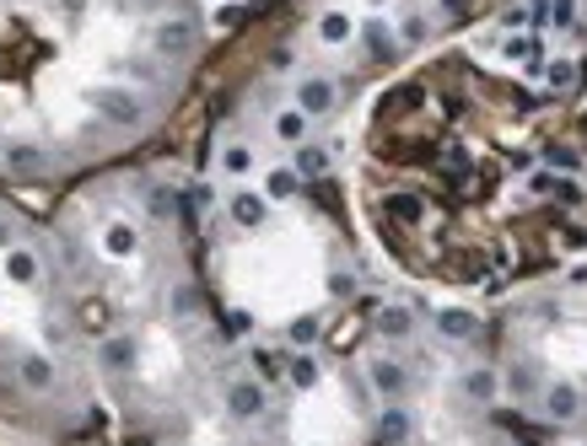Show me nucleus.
Segmentation results:
<instances>
[{
  "instance_id": "obj_29",
  "label": "nucleus",
  "mask_w": 587,
  "mask_h": 446,
  "mask_svg": "<svg viewBox=\"0 0 587 446\" xmlns=\"http://www.w3.org/2000/svg\"><path fill=\"white\" fill-rule=\"evenodd\" d=\"M356 290H361V280H356L350 264H345V269H329V296H335V301H356Z\"/></svg>"
},
{
  "instance_id": "obj_26",
  "label": "nucleus",
  "mask_w": 587,
  "mask_h": 446,
  "mask_svg": "<svg viewBox=\"0 0 587 446\" xmlns=\"http://www.w3.org/2000/svg\"><path fill=\"white\" fill-rule=\"evenodd\" d=\"M539 76H545V86L555 92V97L577 92V82H583V76H577V60H549L545 71H539Z\"/></svg>"
},
{
  "instance_id": "obj_9",
  "label": "nucleus",
  "mask_w": 587,
  "mask_h": 446,
  "mask_svg": "<svg viewBox=\"0 0 587 446\" xmlns=\"http://www.w3.org/2000/svg\"><path fill=\"white\" fill-rule=\"evenodd\" d=\"M140 361V339L125 333V328H114V333H103L97 339V371H108V376H129Z\"/></svg>"
},
{
  "instance_id": "obj_31",
  "label": "nucleus",
  "mask_w": 587,
  "mask_h": 446,
  "mask_svg": "<svg viewBox=\"0 0 587 446\" xmlns=\"http://www.w3.org/2000/svg\"><path fill=\"white\" fill-rule=\"evenodd\" d=\"M17 243H22V221L0 210V253H6V247H17Z\"/></svg>"
},
{
  "instance_id": "obj_16",
  "label": "nucleus",
  "mask_w": 587,
  "mask_h": 446,
  "mask_svg": "<svg viewBox=\"0 0 587 446\" xmlns=\"http://www.w3.org/2000/svg\"><path fill=\"white\" fill-rule=\"evenodd\" d=\"M270 135H275L286 151H296V146H307V140H313V119H307L296 103H286V108H275V114H270Z\"/></svg>"
},
{
  "instance_id": "obj_11",
  "label": "nucleus",
  "mask_w": 587,
  "mask_h": 446,
  "mask_svg": "<svg viewBox=\"0 0 587 446\" xmlns=\"http://www.w3.org/2000/svg\"><path fill=\"white\" fill-rule=\"evenodd\" d=\"M459 393L474 408H496V399H502V371H496V365H463Z\"/></svg>"
},
{
  "instance_id": "obj_4",
  "label": "nucleus",
  "mask_w": 587,
  "mask_h": 446,
  "mask_svg": "<svg viewBox=\"0 0 587 446\" xmlns=\"http://www.w3.org/2000/svg\"><path fill=\"white\" fill-rule=\"evenodd\" d=\"M227 420H238V425H259L264 414H270V387L259 382V376H227Z\"/></svg>"
},
{
  "instance_id": "obj_28",
  "label": "nucleus",
  "mask_w": 587,
  "mask_h": 446,
  "mask_svg": "<svg viewBox=\"0 0 587 446\" xmlns=\"http://www.w3.org/2000/svg\"><path fill=\"white\" fill-rule=\"evenodd\" d=\"M146 215L168 226L172 215H178V189H163V183H151V189H146Z\"/></svg>"
},
{
  "instance_id": "obj_7",
  "label": "nucleus",
  "mask_w": 587,
  "mask_h": 446,
  "mask_svg": "<svg viewBox=\"0 0 587 446\" xmlns=\"http://www.w3.org/2000/svg\"><path fill=\"white\" fill-rule=\"evenodd\" d=\"M367 387L378 393L382 404H399V399L410 393V365L394 361V355H382V350H373V355H367Z\"/></svg>"
},
{
  "instance_id": "obj_24",
  "label": "nucleus",
  "mask_w": 587,
  "mask_h": 446,
  "mask_svg": "<svg viewBox=\"0 0 587 446\" xmlns=\"http://www.w3.org/2000/svg\"><path fill=\"white\" fill-rule=\"evenodd\" d=\"M324 339V312H302L286 323V350H313Z\"/></svg>"
},
{
  "instance_id": "obj_18",
  "label": "nucleus",
  "mask_w": 587,
  "mask_h": 446,
  "mask_svg": "<svg viewBox=\"0 0 587 446\" xmlns=\"http://www.w3.org/2000/svg\"><path fill=\"white\" fill-rule=\"evenodd\" d=\"M0 275L11 285H39V247H28V243L6 247L0 253Z\"/></svg>"
},
{
  "instance_id": "obj_17",
  "label": "nucleus",
  "mask_w": 587,
  "mask_h": 446,
  "mask_svg": "<svg viewBox=\"0 0 587 446\" xmlns=\"http://www.w3.org/2000/svg\"><path fill=\"white\" fill-rule=\"evenodd\" d=\"M103 253H108V258H119V264L140 258V226L125 221V215H119V221H108V226H103Z\"/></svg>"
},
{
  "instance_id": "obj_3",
  "label": "nucleus",
  "mask_w": 587,
  "mask_h": 446,
  "mask_svg": "<svg viewBox=\"0 0 587 446\" xmlns=\"http://www.w3.org/2000/svg\"><path fill=\"white\" fill-rule=\"evenodd\" d=\"M292 103L307 114V119H329V114H339V86L335 76H324V71H302L292 82Z\"/></svg>"
},
{
  "instance_id": "obj_25",
  "label": "nucleus",
  "mask_w": 587,
  "mask_h": 446,
  "mask_svg": "<svg viewBox=\"0 0 587 446\" xmlns=\"http://www.w3.org/2000/svg\"><path fill=\"white\" fill-rule=\"evenodd\" d=\"M545 162H549V172H560V178H577V172H583V151H577L572 140H549Z\"/></svg>"
},
{
  "instance_id": "obj_5",
  "label": "nucleus",
  "mask_w": 587,
  "mask_h": 446,
  "mask_svg": "<svg viewBox=\"0 0 587 446\" xmlns=\"http://www.w3.org/2000/svg\"><path fill=\"white\" fill-rule=\"evenodd\" d=\"M373 333H378V344H410L420 333V307L416 301H378L373 307Z\"/></svg>"
},
{
  "instance_id": "obj_6",
  "label": "nucleus",
  "mask_w": 587,
  "mask_h": 446,
  "mask_svg": "<svg viewBox=\"0 0 587 446\" xmlns=\"http://www.w3.org/2000/svg\"><path fill=\"white\" fill-rule=\"evenodd\" d=\"M539 408H545L549 425H577L587 414V393L572 376H555V382H545V393H539Z\"/></svg>"
},
{
  "instance_id": "obj_10",
  "label": "nucleus",
  "mask_w": 587,
  "mask_h": 446,
  "mask_svg": "<svg viewBox=\"0 0 587 446\" xmlns=\"http://www.w3.org/2000/svg\"><path fill=\"white\" fill-rule=\"evenodd\" d=\"M426 318L437 328V339H448V344H480V318L469 307H431Z\"/></svg>"
},
{
  "instance_id": "obj_14",
  "label": "nucleus",
  "mask_w": 587,
  "mask_h": 446,
  "mask_svg": "<svg viewBox=\"0 0 587 446\" xmlns=\"http://www.w3.org/2000/svg\"><path fill=\"white\" fill-rule=\"evenodd\" d=\"M356 39L367 43V54L382 60V65H394V60H399V49H405V43H399V28H394L388 17H367V22L356 28Z\"/></svg>"
},
{
  "instance_id": "obj_12",
  "label": "nucleus",
  "mask_w": 587,
  "mask_h": 446,
  "mask_svg": "<svg viewBox=\"0 0 587 446\" xmlns=\"http://www.w3.org/2000/svg\"><path fill=\"white\" fill-rule=\"evenodd\" d=\"M410 436H416V414L405 404H382L373 414V442L378 446H410Z\"/></svg>"
},
{
  "instance_id": "obj_15",
  "label": "nucleus",
  "mask_w": 587,
  "mask_h": 446,
  "mask_svg": "<svg viewBox=\"0 0 587 446\" xmlns=\"http://www.w3.org/2000/svg\"><path fill=\"white\" fill-rule=\"evenodd\" d=\"M17 382H22L28 393H54V387H60V365L49 361V355H39V350H22V355H17Z\"/></svg>"
},
{
  "instance_id": "obj_23",
  "label": "nucleus",
  "mask_w": 587,
  "mask_h": 446,
  "mask_svg": "<svg viewBox=\"0 0 587 446\" xmlns=\"http://www.w3.org/2000/svg\"><path fill=\"white\" fill-rule=\"evenodd\" d=\"M253 167H259V157H253L249 140H227V146H221V172H227V178L243 183V178H253Z\"/></svg>"
},
{
  "instance_id": "obj_34",
  "label": "nucleus",
  "mask_w": 587,
  "mask_h": 446,
  "mask_svg": "<svg viewBox=\"0 0 587 446\" xmlns=\"http://www.w3.org/2000/svg\"><path fill=\"white\" fill-rule=\"evenodd\" d=\"M221 446H232V442H221Z\"/></svg>"
},
{
  "instance_id": "obj_22",
  "label": "nucleus",
  "mask_w": 587,
  "mask_h": 446,
  "mask_svg": "<svg viewBox=\"0 0 587 446\" xmlns=\"http://www.w3.org/2000/svg\"><path fill=\"white\" fill-rule=\"evenodd\" d=\"M259 189H264V200H270V204H286V200H296L307 183L292 172V162H275L270 172H264V183H259Z\"/></svg>"
},
{
  "instance_id": "obj_32",
  "label": "nucleus",
  "mask_w": 587,
  "mask_h": 446,
  "mask_svg": "<svg viewBox=\"0 0 587 446\" xmlns=\"http://www.w3.org/2000/svg\"><path fill=\"white\" fill-rule=\"evenodd\" d=\"M238 17H243V6H221V11H216V17H210V28H232V22H238Z\"/></svg>"
},
{
  "instance_id": "obj_30",
  "label": "nucleus",
  "mask_w": 587,
  "mask_h": 446,
  "mask_svg": "<svg viewBox=\"0 0 587 446\" xmlns=\"http://www.w3.org/2000/svg\"><path fill=\"white\" fill-rule=\"evenodd\" d=\"M184 200H189V210H195V215H206V210H216V204H221V194H216V183H189V194H184Z\"/></svg>"
},
{
  "instance_id": "obj_20",
  "label": "nucleus",
  "mask_w": 587,
  "mask_h": 446,
  "mask_svg": "<svg viewBox=\"0 0 587 446\" xmlns=\"http://www.w3.org/2000/svg\"><path fill=\"white\" fill-rule=\"evenodd\" d=\"M318 382H324V361H318L313 350H292V355H286V387H292V393H313Z\"/></svg>"
},
{
  "instance_id": "obj_13",
  "label": "nucleus",
  "mask_w": 587,
  "mask_h": 446,
  "mask_svg": "<svg viewBox=\"0 0 587 446\" xmlns=\"http://www.w3.org/2000/svg\"><path fill=\"white\" fill-rule=\"evenodd\" d=\"M286 162H292V172L302 178V183H324V178L335 172V151H329V140H324V146H318V140H307V146L286 151Z\"/></svg>"
},
{
  "instance_id": "obj_27",
  "label": "nucleus",
  "mask_w": 587,
  "mask_h": 446,
  "mask_svg": "<svg viewBox=\"0 0 587 446\" xmlns=\"http://www.w3.org/2000/svg\"><path fill=\"white\" fill-rule=\"evenodd\" d=\"M394 28H399V43H405V49H420V43L431 39V17H426V11H405Z\"/></svg>"
},
{
  "instance_id": "obj_2",
  "label": "nucleus",
  "mask_w": 587,
  "mask_h": 446,
  "mask_svg": "<svg viewBox=\"0 0 587 446\" xmlns=\"http://www.w3.org/2000/svg\"><path fill=\"white\" fill-rule=\"evenodd\" d=\"M86 108H97L108 124H119V129H135V124H146V97L140 92H125V86H86L82 92Z\"/></svg>"
},
{
  "instance_id": "obj_19",
  "label": "nucleus",
  "mask_w": 587,
  "mask_h": 446,
  "mask_svg": "<svg viewBox=\"0 0 587 446\" xmlns=\"http://www.w3.org/2000/svg\"><path fill=\"white\" fill-rule=\"evenodd\" d=\"M356 28H361V22H356L345 6H329V11L318 17V43H324V49H345V43H356Z\"/></svg>"
},
{
  "instance_id": "obj_33",
  "label": "nucleus",
  "mask_w": 587,
  "mask_h": 446,
  "mask_svg": "<svg viewBox=\"0 0 587 446\" xmlns=\"http://www.w3.org/2000/svg\"><path fill=\"white\" fill-rule=\"evenodd\" d=\"M442 11H448V17H463V11H469V0H442Z\"/></svg>"
},
{
  "instance_id": "obj_8",
  "label": "nucleus",
  "mask_w": 587,
  "mask_h": 446,
  "mask_svg": "<svg viewBox=\"0 0 587 446\" xmlns=\"http://www.w3.org/2000/svg\"><path fill=\"white\" fill-rule=\"evenodd\" d=\"M270 215H275V204L264 200V189H232L227 194V221L238 226V232H264L270 226Z\"/></svg>"
},
{
  "instance_id": "obj_21",
  "label": "nucleus",
  "mask_w": 587,
  "mask_h": 446,
  "mask_svg": "<svg viewBox=\"0 0 587 446\" xmlns=\"http://www.w3.org/2000/svg\"><path fill=\"white\" fill-rule=\"evenodd\" d=\"M0 157H6V172H17V178H43V172H49V151H43V146H28V140L6 146Z\"/></svg>"
},
{
  "instance_id": "obj_1",
  "label": "nucleus",
  "mask_w": 587,
  "mask_h": 446,
  "mask_svg": "<svg viewBox=\"0 0 587 446\" xmlns=\"http://www.w3.org/2000/svg\"><path fill=\"white\" fill-rule=\"evenodd\" d=\"M200 33H206L200 11H195V6H184L178 17L157 22V33H151V54H157V60H168V65H184V60L200 49Z\"/></svg>"
}]
</instances>
